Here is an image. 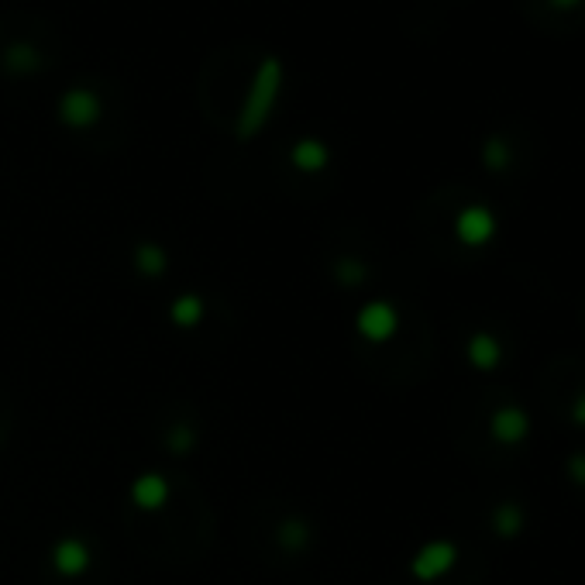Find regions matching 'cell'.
<instances>
[{
    "instance_id": "6da1fadb",
    "label": "cell",
    "mask_w": 585,
    "mask_h": 585,
    "mask_svg": "<svg viewBox=\"0 0 585 585\" xmlns=\"http://www.w3.org/2000/svg\"><path fill=\"white\" fill-rule=\"evenodd\" d=\"M279 90H283V62L276 56H265L259 62V69H255L252 87H248L245 104H241V111H238V124H234L241 142L255 138L265 128V121L272 117V107H276V100H279Z\"/></svg>"
},
{
    "instance_id": "7a4b0ae2",
    "label": "cell",
    "mask_w": 585,
    "mask_h": 585,
    "mask_svg": "<svg viewBox=\"0 0 585 585\" xmlns=\"http://www.w3.org/2000/svg\"><path fill=\"white\" fill-rule=\"evenodd\" d=\"M458 558H462V551H458L455 541H448V537H434V541L420 544V548L413 551L410 575L420 585H434V582L448 579V575L455 572Z\"/></svg>"
},
{
    "instance_id": "3957f363",
    "label": "cell",
    "mask_w": 585,
    "mask_h": 585,
    "mask_svg": "<svg viewBox=\"0 0 585 585\" xmlns=\"http://www.w3.org/2000/svg\"><path fill=\"white\" fill-rule=\"evenodd\" d=\"M400 307L389 300H369L358 307L355 314V331L362 341H369V345H389V341L400 334Z\"/></svg>"
},
{
    "instance_id": "277c9868",
    "label": "cell",
    "mask_w": 585,
    "mask_h": 585,
    "mask_svg": "<svg viewBox=\"0 0 585 585\" xmlns=\"http://www.w3.org/2000/svg\"><path fill=\"white\" fill-rule=\"evenodd\" d=\"M534 424H530V413L520 407V403H503L489 413V438H493L499 448H520Z\"/></svg>"
},
{
    "instance_id": "5b68a950",
    "label": "cell",
    "mask_w": 585,
    "mask_h": 585,
    "mask_svg": "<svg viewBox=\"0 0 585 585\" xmlns=\"http://www.w3.org/2000/svg\"><path fill=\"white\" fill-rule=\"evenodd\" d=\"M496 214L482 204H468L455 214V238L465 248H486L496 238Z\"/></svg>"
},
{
    "instance_id": "8992f818",
    "label": "cell",
    "mask_w": 585,
    "mask_h": 585,
    "mask_svg": "<svg viewBox=\"0 0 585 585\" xmlns=\"http://www.w3.org/2000/svg\"><path fill=\"white\" fill-rule=\"evenodd\" d=\"M49 565H52V572L62 575V579H80V575H87L93 565V548L76 534L59 537L49 551Z\"/></svg>"
},
{
    "instance_id": "52a82bcc",
    "label": "cell",
    "mask_w": 585,
    "mask_h": 585,
    "mask_svg": "<svg viewBox=\"0 0 585 585\" xmlns=\"http://www.w3.org/2000/svg\"><path fill=\"white\" fill-rule=\"evenodd\" d=\"M100 114H104V107H100V97L87 87H73L62 93L59 100V117L66 128L73 131H83V128H93V124L100 121Z\"/></svg>"
},
{
    "instance_id": "ba28073f",
    "label": "cell",
    "mask_w": 585,
    "mask_h": 585,
    "mask_svg": "<svg viewBox=\"0 0 585 585\" xmlns=\"http://www.w3.org/2000/svg\"><path fill=\"white\" fill-rule=\"evenodd\" d=\"M169 496H173V482L166 479L162 472H142L131 479L128 499L135 510L142 513H159L169 506Z\"/></svg>"
},
{
    "instance_id": "9c48e42d",
    "label": "cell",
    "mask_w": 585,
    "mask_h": 585,
    "mask_svg": "<svg viewBox=\"0 0 585 585\" xmlns=\"http://www.w3.org/2000/svg\"><path fill=\"white\" fill-rule=\"evenodd\" d=\"M503 355H506L503 341L489 331H475L472 338L465 341V358L475 372H496L499 365H503Z\"/></svg>"
},
{
    "instance_id": "30bf717a",
    "label": "cell",
    "mask_w": 585,
    "mask_h": 585,
    "mask_svg": "<svg viewBox=\"0 0 585 585\" xmlns=\"http://www.w3.org/2000/svg\"><path fill=\"white\" fill-rule=\"evenodd\" d=\"M204 317H207V300L200 293H179L169 303V324L176 331H193V327L204 324Z\"/></svg>"
},
{
    "instance_id": "8fae6325",
    "label": "cell",
    "mask_w": 585,
    "mask_h": 585,
    "mask_svg": "<svg viewBox=\"0 0 585 585\" xmlns=\"http://www.w3.org/2000/svg\"><path fill=\"white\" fill-rule=\"evenodd\" d=\"M290 162H293V169L314 176V173H324L327 169L331 152H327V145L321 142V138H300V142L290 148Z\"/></svg>"
},
{
    "instance_id": "7c38bea8",
    "label": "cell",
    "mask_w": 585,
    "mask_h": 585,
    "mask_svg": "<svg viewBox=\"0 0 585 585\" xmlns=\"http://www.w3.org/2000/svg\"><path fill=\"white\" fill-rule=\"evenodd\" d=\"M527 527V513L520 503H499L493 510V534L499 541H513V537H520Z\"/></svg>"
},
{
    "instance_id": "4fadbf2b",
    "label": "cell",
    "mask_w": 585,
    "mask_h": 585,
    "mask_svg": "<svg viewBox=\"0 0 585 585\" xmlns=\"http://www.w3.org/2000/svg\"><path fill=\"white\" fill-rule=\"evenodd\" d=\"M135 269L142 272L148 279H159L162 272L169 269V255L162 245H155V241H142V245L135 248Z\"/></svg>"
},
{
    "instance_id": "5bb4252c",
    "label": "cell",
    "mask_w": 585,
    "mask_h": 585,
    "mask_svg": "<svg viewBox=\"0 0 585 585\" xmlns=\"http://www.w3.org/2000/svg\"><path fill=\"white\" fill-rule=\"evenodd\" d=\"M7 66H11L14 73H35V69H38V52L28 49V45H14L11 56H7Z\"/></svg>"
},
{
    "instance_id": "9a60e30c",
    "label": "cell",
    "mask_w": 585,
    "mask_h": 585,
    "mask_svg": "<svg viewBox=\"0 0 585 585\" xmlns=\"http://www.w3.org/2000/svg\"><path fill=\"white\" fill-rule=\"evenodd\" d=\"M565 475H568V482H572V486L585 489V451H575V455H568Z\"/></svg>"
},
{
    "instance_id": "2e32d148",
    "label": "cell",
    "mask_w": 585,
    "mask_h": 585,
    "mask_svg": "<svg viewBox=\"0 0 585 585\" xmlns=\"http://www.w3.org/2000/svg\"><path fill=\"white\" fill-rule=\"evenodd\" d=\"M572 424L575 427H585V393H579L572 400Z\"/></svg>"
},
{
    "instance_id": "e0dca14e",
    "label": "cell",
    "mask_w": 585,
    "mask_h": 585,
    "mask_svg": "<svg viewBox=\"0 0 585 585\" xmlns=\"http://www.w3.org/2000/svg\"><path fill=\"white\" fill-rule=\"evenodd\" d=\"M486 152H489V166H493V169H503V162H506V148L493 142V145L486 148Z\"/></svg>"
}]
</instances>
